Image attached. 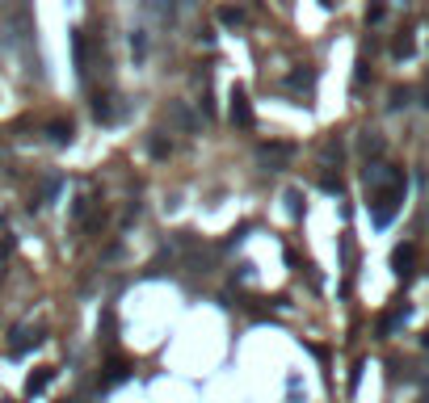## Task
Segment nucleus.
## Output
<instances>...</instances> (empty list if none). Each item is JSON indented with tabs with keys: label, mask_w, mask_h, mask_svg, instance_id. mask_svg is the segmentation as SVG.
<instances>
[{
	"label": "nucleus",
	"mask_w": 429,
	"mask_h": 403,
	"mask_svg": "<svg viewBox=\"0 0 429 403\" xmlns=\"http://www.w3.org/2000/svg\"><path fill=\"white\" fill-rule=\"evenodd\" d=\"M366 185H375V193H371V223L383 231V227H391V219L400 215L408 181H404L400 168H391V164H371L366 168Z\"/></svg>",
	"instance_id": "nucleus-1"
},
{
	"label": "nucleus",
	"mask_w": 429,
	"mask_h": 403,
	"mask_svg": "<svg viewBox=\"0 0 429 403\" xmlns=\"http://www.w3.org/2000/svg\"><path fill=\"white\" fill-rule=\"evenodd\" d=\"M38 345H43V328H30V323H17L13 336H9V353L13 358H21L26 349H38Z\"/></svg>",
	"instance_id": "nucleus-2"
},
{
	"label": "nucleus",
	"mask_w": 429,
	"mask_h": 403,
	"mask_svg": "<svg viewBox=\"0 0 429 403\" xmlns=\"http://www.w3.org/2000/svg\"><path fill=\"white\" fill-rule=\"evenodd\" d=\"M228 114H232V122H236L240 131H253V127H257V118H253V105H248V92L240 89H232V109H228Z\"/></svg>",
	"instance_id": "nucleus-3"
},
{
	"label": "nucleus",
	"mask_w": 429,
	"mask_h": 403,
	"mask_svg": "<svg viewBox=\"0 0 429 403\" xmlns=\"http://www.w3.org/2000/svg\"><path fill=\"white\" fill-rule=\"evenodd\" d=\"M169 122H173V127H181L186 134H198V131H202V118L194 114L186 101H169Z\"/></svg>",
	"instance_id": "nucleus-4"
},
{
	"label": "nucleus",
	"mask_w": 429,
	"mask_h": 403,
	"mask_svg": "<svg viewBox=\"0 0 429 403\" xmlns=\"http://www.w3.org/2000/svg\"><path fill=\"white\" fill-rule=\"evenodd\" d=\"M257 156H261V164H270V168L278 173V168H286V160L295 156V147H290V143H261Z\"/></svg>",
	"instance_id": "nucleus-5"
},
{
	"label": "nucleus",
	"mask_w": 429,
	"mask_h": 403,
	"mask_svg": "<svg viewBox=\"0 0 429 403\" xmlns=\"http://www.w3.org/2000/svg\"><path fill=\"white\" fill-rule=\"evenodd\" d=\"M131 374H135V370H131V361L114 358V361H110V365H105V374L97 378V387H101V391H110V387H118V382H127Z\"/></svg>",
	"instance_id": "nucleus-6"
},
{
	"label": "nucleus",
	"mask_w": 429,
	"mask_h": 403,
	"mask_svg": "<svg viewBox=\"0 0 429 403\" xmlns=\"http://www.w3.org/2000/svg\"><path fill=\"white\" fill-rule=\"evenodd\" d=\"M413 265H417V248H413V244H400V248L391 252V269H396V277H413Z\"/></svg>",
	"instance_id": "nucleus-7"
},
{
	"label": "nucleus",
	"mask_w": 429,
	"mask_h": 403,
	"mask_svg": "<svg viewBox=\"0 0 429 403\" xmlns=\"http://www.w3.org/2000/svg\"><path fill=\"white\" fill-rule=\"evenodd\" d=\"M286 85H290V89H299V92H307V97H312V89H316V68H312V63H303V68H295V72L286 76Z\"/></svg>",
	"instance_id": "nucleus-8"
},
{
	"label": "nucleus",
	"mask_w": 429,
	"mask_h": 403,
	"mask_svg": "<svg viewBox=\"0 0 429 403\" xmlns=\"http://www.w3.org/2000/svg\"><path fill=\"white\" fill-rule=\"evenodd\" d=\"M93 118H97V122H105V127L118 122V105H114L110 92H97V97H93Z\"/></svg>",
	"instance_id": "nucleus-9"
},
{
	"label": "nucleus",
	"mask_w": 429,
	"mask_h": 403,
	"mask_svg": "<svg viewBox=\"0 0 429 403\" xmlns=\"http://www.w3.org/2000/svg\"><path fill=\"white\" fill-rule=\"evenodd\" d=\"M177 9H181V0H152V13L160 26H177Z\"/></svg>",
	"instance_id": "nucleus-10"
},
{
	"label": "nucleus",
	"mask_w": 429,
	"mask_h": 403,
	"mask_svg": "<svg viewBox=\"0 0 429 403\" xmlns=\"http://www.w3.org/2000/svg\"><path fill=\"white\" fill-rule=\"evenodd\" d=\"M72 59H76V72L89 76V50H85V30H72Z\"/></svg>",
	"instance_id": "nucleus-11"
},
{
	"label": "nucleus",
	"mask_w": 429,
	"mask_h": 403,
	"mask_svg": "<svg viewBox=\"0 0 429 403\" xmlns=\"http://www.w3.org/2000/svg\"><path fill=\"white\" fill-rule=\"evenodd\" d=\"M47 134H51V143H55V147H68V143L76 139L72 122H51V127H47Z\"/></svg>",
	"instance_id": "nucleus-12"
},
{
	"label": "nucleus",
	"mask_w": 429,
	"mask_h": 403,
	"mask_svg": "<svg viewBox=\"0 0 429 403\" xmlns=\"http://www.w3.org/2000/svg\"><path fill=\"white\" fill-rule=\"evenodd\" d=\"M51 378H55V370H38V374H30L26 378V395H43L51 387Z\"/></svg>",
	"instance_id": "nucleus-13"
},
{
	"label": "nucleus",
	"mask_w": 429,
	"mask_h": 403,
	"mask_svg": "<svg viewBox=\"0 0 429 403\" xmlns=\"http://www.w3.org/2000/svg\"><path fill=\"white\" fill-rule=\"evenodd\" d=\"M404 319H408V307H396L391 315H383V319H379V336H391V332H396Z\"/></svg>",
	"instance_id": "nucleus-14"
},
{
	"label": "nucleus",
	"mask_w": 429,
	"mask_h": 403,
	"mask_svg": "<svg viewBox=\"0 0 429 403\" xmlns=\"http://www.w3.org/2000/svg\"><path fill=\"white\" fill-rule=\"evenodd\" d=\"M219 26H228V30L244 26V9H236V4H223V9H219Z\"/></svg>",
	"instance_id": "nucleus-15"
},
{
	"label": "nucleus",
	"mask_w": 429,
	"mask_h": 403,
	"mask_svg": "<svg viewBox=\"0 0 429 403\" xmlns=\"http://www.w3.org/2000/svg\"><path fill=\"white\" fill-rule=\"evenodd\" d=\"M147 151H152V156H156V160H164V156H169V151H173V143H169V139H164V134H152V139H147Z\"/></svg>",
	"instance_id": "nucleus-16"
},
{
	"label": "nucleus",
	"mask_w": 429,
	"mask_h": 403,
	"mask_svg": "<svg viewBox=\"0 0 429 403\" xmlns=\"http://www.w3.org/2000/svg\"><path fill=\"white\" fill-rule=\"evenodd\" d=\"M286 210H290V219L303 215V193H299V189H286Z\"/></svg>",
	"instance_id": "nucleus-17"
},
{
	"label": "nucleus",
	"mask_w": 429,
	"mask_h": 403,
	"mask_svg": "<svg viewBox=\"0 0 429 403\" xmlns=\"http://www.w3.org/2000/svg\"><path fill=\"white\" fill-rule=\"evenodd\" d=\"M362 151H366V156H379L383 151V139L375 131H362Z\"/></svg>",
	"instance_id": "nucleus-18"
},
{
	"label": "nucleus",
	"mask_w": 429,
	"mask_h": 403,
	"mask_svg": "<svg viewBox=\"0 0 429 403\" xmlns=\"http://www.w3.org/2000/svg\"><path fill=\"white\" fill-rule=\"evenodd\" d=\"M131 50H135V59L143 63V55H147V38H143V30H135V34H131Z\"/></svg>",
	"instance_id": "nucleus-19"
},
{
	"label": "nucleus",
	"mask_w": 429,
	"mask_h": 403,
	"mask_svg": "<svg viewBox=\"0 0 429 403\" xmlns=\"http://www.w3.org/2000/svg\"><path fill=\"white\" fill-rule=\"evenodd\" d=\"M391 50H396L400 59H408V55H413V38H408V34H404V38H396V46H391Z\"/></svg>",
	"instance_id": "nucleus-20"
},
{
	"label": "nucleus",
	"mask_w": 429,
	"mask_h": 403,
	"mask_svg": "<svg viewBox=\"0 0 429 403\" xmlns=\"http://www.w3.org/2000/svg\"><path fill=\"white\" fill-rule=\"evenodd\" d=\"M383 13H387V4H383V0H375V4H371V9H366V21H371V26H375V21H383Z\"/></svg>",
	"instance_id": "nucleus-21"
},
{
	"label": "nucleus",
	"mask_w": 429,
	"mask_h": 403,
	"mask_svg": "<svg viewBox=\"0 0 429 403\" xmlns=\"http://www.w3.org/2000/svg\"><path fill=\"white\" fill-rule=\"evenodd\" d=\"M362 85H366V59L354 63V89H362Z\"/></svg>",
	"instance_id": "nucleus-22"
},
{
	"label": "nucleus",
	"mask_w": 429,
	"mask_h": 403,
	"mask_svg": "<svg viewBox=\"0 0 429 403\" xmlns=\"http://www.w3.org/2000/svg\"><path fill=\"white\" fill-rule=\"evenodd\" d=\"M400 105H408V89H396V92H391V109H400Z\"/></svg>",
	"instance_id": "nucleus-23"
},
{
	"label": "nucleus",
	"mask_w": 429,
	"mask_h": 403,
	"mask_svg": "<svg viewBox=\"0 0 429 403\" xmlns=\"http://www.w3.org/2000/svg\"><path fill=\"white\" fill-rule=\"evenodd\" d=\"M320 4H324V9H337V4H341V0H320Z\"/></svg>",
	"instance_id": "nucleus-24"
},
{
	"label": "nucleus",
	"mask_w": 429,
	"mask_h": 403,
	"mask_svg": "<svg viewBox=\"0 0 429 403\" xmlns=\"http://www.w3.org/2000/svg\"><path fill=\"white\" fill-rule=\"evenodd\" d=\"M421 345H425V349H429V336H421Z\"/></svg>",
	"instance_id": "nucleus-25"
},
{
	"label": "nucleus",
	"mask_w": 429,
	"mask_h": 403,
	"mask_svg": "<svg viewBox=\"0 0 429 403\" xmlns=\"http://www.w3.org/2000/svg\"><path fill=\"white\" fill-rule=\"evenodd\" d=\"M425 105H429V85H425Z\"/></svg>",
	"instance_id": "nucleus-26"
}]
</instances>
